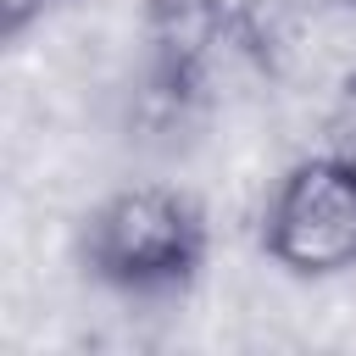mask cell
Wrapping results in <instances>:
<instances>
[{
  "label": "cell",
  "instance_id": "cell-2",
  "mask_svg": "<svg viewBox=\"0 0 356 356\" xmlns=\"http://www.w3.org/2000/svg\"><path fill=\"white\" fill-rule=\"evenodd\" d=\"M261 250L306 284L356 273V150H312L284 161L261 206Z\"/></svg>",
  "mask_w": 356,
  "mask_h": 356
},
{
  "label": "cell",
  "instance_id": "cell-3",
  "mask_svg": "<svg viewBox=\"0 0 356 356\" xmlns=\"http://www.w3.org/2000/svg\"><path fill=\"white\" fill-rule=\"evenodd\" d=\"M50 6H56V0H0V28H6V39H22L33 22H44Z\"/></svg>",
  "mask_w": 356,
  "mask_h": 356
},
{
  "label": "cell",
  "instance_id": "cell-1",
  "mask_svg": "<svg viewBox=\"0 0 356 356\" xmlns=\"http://www.w3.org/2000/svg\"><path fill=\"white\" fill-rule=\"evenodd\" d=\"M211 256L206 206L178 184H122L89 206L83 261L117 295H172L200 278Z\"/></svg>",
  "mask_w": 356,
  "mask_h": 356
}]
</instances>
